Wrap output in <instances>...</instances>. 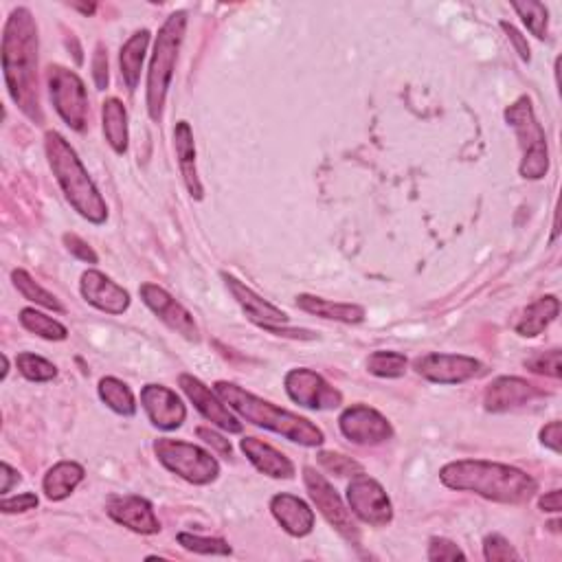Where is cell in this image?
<instances>
[{
	"label": "cell",
	"instance_id": "6da1fadb",
	"mask_svg": "<svg viewBox=\"0 0 562 562\" xmlns=\"http://www.w3.org/2000/svg\"><path fill=\"white\" fill-rule=\"evenodd\" d=\"M38 25L27 7L9 14L3 29V73L7 91L25 115L42 123V106L38 93Z\"/></svg>",
	"mask_w": 562,
	"mask_h": 562
},
{
	"label": "cell",
	"instance_id": "7a4b0ae2",
	"mask_svg": "<svg viewBox=\"0 0 562 562\" xmlns=\"http://www.w3.org/2000/svg\"><path fill=\"white\" fill-rule=\"evenodd\" d=\"M440 481L451 490L475 492L483 499L505 505L527 503L538 490L536 479L527 472L486 459H459L446 464L440 470Z\"/></svg>",
	"mask_w": 562,
	"mask_h": 562
},
{
	"label": "cell",
	"instance_id": "3957f363",
	"mask_svg": "<svg viewBox=\"0 0 562 562\" xmlns=\"http://www.w3.org/2000/svg\"><path fill=\"white\" fill-rule=\"evenodd\" d=\"M213 389H216V393L224 400V404H229V409L238 413L242 420L251 422L255 426H262V429L273 431L281 437H286L288 442H295V444L308 446V448L321 446L325 442V435L317 424L301 418V415H297V413L275 407L273 402L257 398L251 391L233 385V382L220 380V382H216V387Z\"/></svg>",
	"mask_w": 562,
	"mask_h": 562
},
{
	"label": "cell",
	"instance_id": "277c9868",
	"mask_svg": "<svg viewBox=\"0 0 562 562\" xmlns=\"http://www.w3.org/2000/svg\"><path fill=\"white\" fill-rule=\"evenodd\" d=\"M44 152H47L49 167L55 181L62 187L66 200L80 216L93 224H104L108 220V205L101 198L93 178L88 176L80 156L73 145L66 141L60 132L44 134Z\"/></svg>",
	"mask_w": 562,
	"mask_h": 562
},
{
	"label": "cell",
	"instance_id": "5b68a950",
	"mask_svg": "<svg viewBox=\"0 0 562 562\" xmlns=\"http://www.w3.org/2000/svg\"><path fill=\"white\" fill-rule=\"evenodd\" d=\"M185 31H187V11H174L172 16H167L159 36H156L150 71H148V93H145L150 119L154 123H161L163 119L165 99L172 88L178 51H181V44L185 40Z\"/></svg>",
	"mask_w": 562,
	"mask_h": 562
},
{
	"label": "cell",
	"instance_id": "8992f818",
	"mask_svg": "<svg viewBox=\"0 0 562 562\" xmlns=\"http://www.w3.org/2000/svg\"><path fill=\"white\" fill-rule=\"evenodd\" d=\"M505 121L519 137L523 150V161L519 172L527 181H541L549 172V148L547 137L541 123L534 115V106L530 97H519L510 108H505Z\"/></svg>",
	"mask_w": 562,
	"mask_h": 562
},
{
	"label": "cell",
	"instance_id": "52a82bcc",
	"mask_svg": "<svg viewBox=\"0 0 562 562\" xmlns=\"http://www.w3.org/2000/svg\"><path fill=\"white\" fill-rule=\"evenodd\" d=\"M154 455L159 462L181 479L194 483V486H209L220 475V464L205 448L189 444L185 440H172V437H159L154 442Z\"/></svg>",
	"mask_w": 562,
	"mask_h": 562
},
{
	"label": "cell",
	"instance_id": "ba28073f",
	"mask_svg": "<svg viewBox=\"0 0 562 562\" xmlns=\"http://www.w3.org/2000/svg\"><path fill=\"white\" fill-rule=\"evenodd\" d=\"M47 84L55 112L66 126L75 132H84L88 128L91 108H88V93L82 77L66 66L51 64L47 69Z\"/></svg>",
	"mask_w": 562,
	"mask_h": 562
},
{
	"label": "cell",
	"instance_id": "9c48e42d",
	"mask_svg": "<svg viewBox=\"0 0 562 562\" xmlns=\"http://www.w3.org/2000/svg\"><path fill=\"white\" fill-rule=\"evenodd\" d=\"M303 483H306L310 499L323 514V519L328 521L347 543H352V545L361 543V530H358L356 516L343 503L339 492L332 488V483L325 479L321 472H317L310 466L303 468Z\"/></svg>",
	"mask_w": 562,
	"mask_h": 562
},
{
	"label": "cell",
	"instance_id": "30bf717a",
	"mask_svg": "<svg viewBox=\"0 0 562 562\" xmlns=\"http://www.w3.org/2000/svg\"><path fill=\"white\" fill-rule=\"evenodd\" d=\"M347 508L358 521L374 527H385L393 521V505L385 488L365 472L354 475L347 486Z\"/></svg>",
	"mask_w": 562,
	"mask_h": 562
},
{
	"label": "cell",
	"instance_id": "8fae6325",
	"mask_svg": "<svg viewBox=\"0 0 562 562\" xmlns=\"http://www.w3.org/2000/svg\"><path fill=\"white\" fill-rule=\"evenodd\" d=\"M284 387L290 400L297 402L303 409L330 411L339 409L343 404V393L332 387L321 374L306 367L290 369L284 378Z\"/></svg>",
	"mask_w": 562,
	"mask_h": 562
},
{
	"label": "cell",
	"instance_id": "7c38bea8",
	"mask_svg": "<svg viewBox=\"0 0 562 562\" xmlns=\"http://www.w3.org/2000/svg\"><path fill=\"white\" fill-rule=\"evenodd\" d=\"M413 369L435 385H462L483 372L477 358L464 354H424L413 361Z\"/></svg>",
	"mask_w": 562,
	"mask_h": 562
},
{
	"label": "cell",
	"instance_id": "4fadbf2b",
	"mask_svg": "<svg viewBox=\"0 0 562 562\" xmlns=\"http://www.w3.org/2000/svg\"><path fill=\"white\" fill-rule=\"evenodd\" d=\"M339 429L352 444L361 446H376L393 437L389 420L380 411L367 407V404L347 407L339 418Z\"/></svg>",
	"mask_w": 562,
	"mask_h": 562
},
{
	"label": "cell",
	"instance_id": "5bb4252c",
	"mask_svg": "<svg viewBox=\"0 0 562 562\" xmlns=\"http://www.w3.org/2000/svg\"><path fill=\"white\" fill-rule=\"evenodd\" d=\"M178 385L185 391V396L189 398V402L200 411L202 418H207L211 424H216L218 429L227 431V433H242V422L235 418L231 413V409L224 404V400L218 396L216 389H209L205 382L200 378L191 376V374H181L178 376Z\"/></svg>",
	"mask_w": 562,
	"mask_h": 562
},
{
	"label": "cell",
	"instance_id": "9a60e30c",
	"mask_svg": "<svg viewBox=\"0 0 562 562\" xmlns=\"http://www.w3.org/2000/svg\"><path fill=\"white\" fill-rule=\"evenodd\" d=\"M139 295L145 306H148L156 317L167 325V328H172L187 341H194V343L200 341L198 325L194 317H191V312L183 306V303H178L165 288L156 284H141Z\"/></svg>",
	"mask_w": 562,
	"mask_h": 562
},
{
	"label": "cell",
	"instance_id": "2e32d148",
	"mask_svg": "<svg viewBox=\"0 0 562 562\" xmlns=\"http://www.w3.org/2000/svg\"><path fill=\"white\" fill-rule=\"evenodd\" d=\"M543 396L545 391L532 385V382L516 376H501L492 380L486 387V393H483V407L490 413H505L525 407V404H532L534 400Z\"/></svg>",
	"mask_w": 562,
	"mask_h": 562
},
{
	"label": "cell",
	"instance_id": "e0dca14e",
	"mask_svg": "<svg viewBox=\"0 0 562 562\" xmlns=\"http://www.w3.org/2000/svg\"><path fill=\"white\" fill-rule=\"evenodd\" d=\"M106 512L112 521L137 534L152 536L161 532V523L156 519L152 503L148 499L137 497V494H117V497H110Z\"/></svg>",
	"mask_w": 562,
	"mask_h": 562
},
{
	"label": "cell",
	"instance_id": "ac0fdd59",
	"mask_svg": "<svg viewBox=\"0 0 562 562\" xmlns=\"http://www.w3.org/2000/svg\"><path fill=\"white\" fill-rule=\"evenodd\" d=\"M141 404L150 422L161 431L181 429L187 418L183 400L176 396V391L163 385H145L141 389Z\"/></svg>",
	"mask_w": 562,
	"mask_h": 562
},
{
	"label": "cell",
	"instance_id": "d6986e66",
	"mask_svg": "<svg viewBox=\"0 0 562 562\" xmlns=\"http://www.w3.org/2000/svg\"><path fill=\"white\" fill-rule=\"evenodd\" d=\"M82 297L106 314H123L130 308V292L99 271H86L80 281Z\"/></svg>",
	"mask_w": 562,
	"mask_h": 562
},
{
	"label": "cell",
	"instance_id": "ffe728a7",
	"mask_svg": "<svg viewBox=\"0 0 562 562\" xmlns=\"http://www.w3.org/2000/svg\"><path fill=\"white\" fill-rule=\"evenodd\" d=\"M222 279H224V286H227L233 295V299L238 301V306L244 310L249 321L257 325V328H266V325H286L290 321L284 310H279L271 301L262 299L253 288L242 284L238 277L222 273Z\"/></svg>",
	"mask_w": 562,
	"mask_h": 562
},
{
	"label": "cell",
	"instance_id": "44dd1931",
	"mask_svg": "<svg viewBox=\"0 0 562 562\" xmlns=\"http://www.w3.org/2000/svg\"><path fill=\"white\" fill-rule=\"evenodd\" d=\"M271 512L275 521L284 527V532L295 538H303L314 530V512L310 505L295 497V494L281 492L271 499Z\"/></svg>",
	"mask_w": 562,
	"mask_h": 562
},
{
	"label": "cell",
	"instance_id": "7402d4cb",
	"mask_svg": "<svg viewBox=\"0 0 562 562\" xmlns=\"http://www.w3.org/2000/svg\"><path fill=\"white\" fill-rule=\"evenodd\" d=\"M240 448H242V453L249 457V462L257 470L264 472V475L273 477V479L295 477V464H292L284 453H279L275 446L257 440V437H242Z\"/></svg>",
	"mask_w": 562,
	"mask_h": 562
},
{
	"label": "cell",
	"instance_id": "603a6c76",
	"mask_svg": "<svg viewBox=\"0 0 562 562\" xmlns=\"http://www.w3.org/2000/svg\"><path fill=\"white\" fill-rule=\"evenodd\" d=\"M174 148H176V156H178V167H181L183 181L185 187L191 194V198L202 200V183L198 178V170H196V143H194V132H191V126L187 121H178L174 128Z\"/></svg>",
	"mask_w": 562,
	"mask_h": 562
},
{
	"label": "cell",
	"instance_id": "cb8c5ba5",
	"mask_svg": "<svg viewBox=\"0 0 562 562\" xmlns=\"http://www.w3.org/2000/svg\"><path fill=\"white\" fill-rule=\"evenodd\" d=\"M297 308L308 314H314V317H319V319L347 323V325L363 323L365 314H367L365 308L358 306V303H336V301L314 297V295H299Z\"/></svg>",
	"mask_w": 562,
	"mask_h": 562
},
{
	"label": "cell",
	"instance_id": "d4e9b609",
	"mask_svg": "<svg viewBox=\"0 0 562 562\" xmlns=\"http://www.w3.org/2000/svg\"><path fill=\"white\" fill-rule=\"evenodd\" d=\"M150 38H152V33L148 29H141L137 33H132V36L126 40V44L121 47L119 66H121V77H123V82H126L128 91H137L145 53H148V47H150Z\"/></svg>",
	"mask_w": 562,
	"mask_h": 562
},
{
	"label": "cell",
	"instance_id": "484cf974",
	"mask_svg": "<svg viewBox=\"0 0 562 562\" xmlns=\"http://www.w3.org/2000/svg\"><path fill=\"white\" fill-rule=\"evenodd\" d=\"M86 477V470L77 462H60L49 468L47 475L42 479L44 497L49 501H64L69 499Z\"/></svg>",
	"mask_w": 562,
	"mask_h": 562
},
{
	"label": "cell",
	"instance_id": "4316f807",
	"mask_svg": "<svg viewBox=\"0 0 562 562\" xmlns=\"http://www.w3.org/2000/svg\"><path fill=\"white\" fill-rule=\"evenodd\" d=\"M560 314V301L554 295H547L536 299L534 303H530L521 314L519 323H516V334L527 336H538L541 332H545L549 325L556 321V317Z\"/></svg>",
	"mask_w": 562,
	"mask_h": 562
},
{
	"label": "cell",
	"instance_id": "83f0119b",
	"mask_svg": "<svg viewBox=\"0 0 562 562\" xmlns=\"http://www.w3.org/2000/svg\"><path fill=\"white\" fill-rule=\"evenodd\" d=\"M101 121H104V137L115 154L128 152V110L117 97H110L101 106Z\"/></svg>",
	"mask_w": 562,
	"mask_h": 562
},
{
	"label": "cell",
	"instance_id": "f1b7e54d",
	"mask_svg": "<svg viewBox=\"0 0 562 562\" xmlns=\"http://www.w3.org/2000/svg\"><path fill=\"white\" fill-rule=\"evenodd\" d=\"M99 398L104 400L108 409L123 415V418L137 415V400H134L132 389L115 376H106L99 380Z\"/></svg>",
	"mask_w": 562,
	"mask_h": 562
},
{
	"label": "cell",
	"instance_id": "f546056e",
	"mask_svg": "<svg viewBox=\"0 0 562 562\" xmlns=\"http://www.w3.org/2000/svg\"><path fill=\"white\" fill-rule=\"evenodd\" d=\"M18 321L27 332L40 336V339H44V341H66V339H69V330H66L60 321L47 317V314L36 310V308H22Z\"/></svg>",
	"mask_w": 562,
	"mask_h": 562
},
{
	"label": "cell",
	"instance_id": "4dcf8cb0",
	"mask_svg": "<svg viewBox=\"0 0 562 562\" xmlns=\"http://www.w3.org/2000/svg\"><path fill=\"white\" fill-rule=\"evenodd\" d=\"M11 281H14V288L20 292L22 297H25L27 301L31 303H36V306H42V308H47V310H53V312H66V308L60 303V299L53 295V292L49 290H44L36 279H33L27 271H22V268H16V271H11Z\"/></svg>",
	"mask_w": 562,
	"mask_h": 562
},
{
	"label": "cell",
	"instance_id": "1f68e13d",
	"mask_svg": "<svg viewBox=\"0 0 562 562\" xmlns=\"http://www.w3.org/2000/svg\"><path fill=\"white\" fill-rule=\"evenodd\" d=\"M407 356L400 352H387L378 350L367 358V369L369 374H374L378 378H402L407 374Z\"/></svg>",
	"mask_w": 562,
	"mask_h": 562
},
{
	"label": "cell",
	"instance_id": "d6a6232c",
	"mask_svg": "<svg viewBox=\"0 0 562 562\" xmlns=\"http://www.w3.org/2000/svg\"><path fill=\"white\" fill-rule=\"evenodd\" d=\"M512 9L521 16L523 25L527 31L536 36L538 40L547 38V27H549V11L543 3L536 0H525V3H512Z\"/></svg>",
	"mask_w": 562,
	"mask_h": 562
},
{
	"label": "cell",
	"instance_id": "836d02e7",
	"mask_svg": "<svg viewBox=\"0 0 562 562\" xmlns=\"http://www.w3.org/2000/svg\"><path fill=\"white\" fill-rule=\"evenodd\" d=\"M178 545L187 552H194L200 556H231L233 549L227 541H222V538H205V536H198V534H189V532H181L176 536Z\"/></svg>",
	"mask_w": 562,
	"mask_h": 562
},
{
	"label": "cell",
	"instance_id": "e575fe53",
	"mask_svg": "<svg viewBox=\"0 0 562 562\" xmlns=\"http://www.w3.org/2000/svg\"><path fill=\"white\" fill-rule=\"evenodd\" d=\"M16 367L18 372L31 382H51L58 376V367H55L47 358H42L38 354L22 352L16 356Z\"/></svg>",
	"mask_w": 562,
	"mask_h": 562
},
{
	"label": "cell",
	"instance_id": "d590c367",
	"mask_svg": "<svg viewBox=\"0 0 562 562\" xmlns=\"http://www.w3.org/2000/svg\"><path fill=\"white\" fill-rule=\"evenodd\" d=\"M319 459V464L328 470V472H334L336 477H354L358 475V472H363V466L356 462V459L352 457H347V455H341V453H328V451H323L317 455Z\"/></svg>",
	"mask_w": 562,
	"mask_h": 562
},
{
	"label": "cell",
	"instance_id": "8d00e7d4",
	"mask_svg": "<svg viewBox=\"0 0 562 562\" xmlns=\"http://www.w3.org/2000/svg\"><path fill=\"white\" fill-rule=\"evenodd\" d=\"M483 558L488 562H505V560H519L521 556L516 554V549L508 538L501 534H490L483 538Z\"/></svg>",
	"mask_w": 562,
	"mask_h": 562
},
{
	"label": "cell",
	"instance_id": "74e56055",
	"mask_svg": "<svg viewBox=\"0 0 562 562\" xmlns=\"http://www.w3.org/2000/svg\"><path fill=\"white\" fill-rule=\"evenodd\" d=\"M525 367L530 369L534 374L541 376H549V378H560L562 369H560V350H549V352H541L532 356L530 361H525Z\"/></svg>",
	"mask_w": 562,
	"mask_h": 562
},
{
	"label": "cell",
	"instance_id": "f35d334b",
	"mask_svg": "<svg viewBox=\"0 0 562 562\" xmlns=\"http://www.w3.org/2000/svg\"><path fill=\"white\" fill-rule=\"evenodd\" d=\"M429 560H466V554L459 549L457 543L448 541V538H440L435 536L429 541V554H426Z\"/></svg>",
	"mask_w": 562,
	"mask_h": 562
},
{
	"label": "cell",
	"instance_id": "ab89813d",
	"mask_svg": "<svg viewBox=\"0 0 562 562\" xmlns=\"http://www.w3.org/2000/svg\"><path fill=\"white\" fill-rule=\"evenodd\" d=\"M64 246H66V251H69L73 257H77L80 262H86V264H97L99 262V257L97 253L93 251V246L84 242L80 235H75V233H64Z\"/></svg>",
	"mask_w": 562,
	"mask_h": 562
},
{
	"label": "cell",
	"instance_id": "60d3db41",
	"mask_svg": "<svg viewBox=\"0 0 562 562\" xmlns=\"http://www.w3.org/2000/svg\"><path fill=\"white\" fill-rule=\"evenodd\" d=\"M40 499L33 492H22L18 497H5L0 501V512L3 514H18V512H29L38 508Z\"/></svg>",
	"mask_w": 562,
	"mask_h": 562
},
{
	"label": "cell",
	"instance_id": "b9f144b4",
	"mask_svg": "<svg viewBox=\"0 0 562 562\" xmlns=\"http://www.w3.org/2000/svg\"><path fill=\"white\" fill-rule=\"evenodd\" d=\"M93 80L99 91H106L108 80H110L108 77V51L101 42L97 44L95 55H93Z\"/></svg>",
	"mask_w": 562,
	"mask_h": 562
},
{
	"label": "cell",
	"instance_id": "7bdbcfd3",
	"mask_svg": "<svg viewBox=\"0 0 562 562\" xmlns=\"http://www.w3.org/2000/svg\"><path fill=\"white\" fill-rule=\"evenodd\" d=\"M196 433H198V437H200L202 442L209 444L213 448V451H218L222 457H231L233 446H231V442L227 440V437H222L220 433L211 431L209 426H198Z\"/></svg>",
	"mask_w": 562,
	"mask_h": 562
},
{
	"label": "cell",
	"instance_id": "ee69618b",
	"mask_svg": "<svg viewBox=\"0 0 562 562\" xmlns=\"http://www.w3.org/2000/svg\"><path fill=\"white\" fill-rule=\"evenodd\" d=\"M501 29L508 33V40L514 44L516 47V51H519V55H521V60L523 62H530L532 60V51H530V44H527V40L521 36V31L516 29L514 25H510V22H501Z\"/></svg>",
	"mask_w": 562,
	"mask_h": 562
},
{
	"label": "cell",
	"instance_id": "f6af8a7d",
	"mask_svg": "<svg viewBox=\"0 0 562 562\" xmlns=\"http://www.w3.org/2000/svg\"><path fill=\"white\" fill-rule=\"evenodd\" d=\"M560 440H562V424L560 420H554L543 426L541 431V444L547 446L549 451H554L556 455H560Z\"/></svg>",
	"mask_w": 562,
	"mask_h": 562
},
{
	"label": "cell",
	"instance_id": "bcb514c9",
	"mask_svg": "<svg viewBox=\"0 0 562 562\" xmlns=\"http://www.w3.org/2000/svg\"><path fill=\"white\" fill-rule=\"evenodd\" d=\"M264 332H271L275 336H286V339H297V341H314L317 334L310 330H292V328H284V325H266L262 328Z\"/></svg>",
	"mask_w": 562,
	"mask_h": 562
},
{
	"label": "cell",
	"instance_id": "7dc6e473",
	"mask_svg": "<svg viewBox=\"0 0 562 562\" xmlns=\"http://www.w3.org/2000/svg\"><path fill=\"white\" fill-rule=\"evenodd\" d=\"M3 483H0V494H3V497H7V494L11 492V488L16 486V483H20V475H18V470H14L11 468L7 462H3Z\"/></svg>",
	"mask_w": 562,
	"mask_h": 562
},
{
	"label": "cell",
	"instance_id": "c3c4849f",
	"mask_svg": "<svg viewBox=\"0 0 562 562\" xmlns=\"http://www.w3.org/2000/svg\"><path fill=\"white\" fill-rule=\"evenodd\" d=\"M560 503H562V494L560 490H552V492H545V497H541L538 505H541L543 512H560Z\"/></svg>",
	"mask_w": 562,
	"mask_h": 562
},
{
	"label": "cell",
	"instance_id": "681fc988",
	"mask_svg": "<svg viewBox=\"0 0 562 562\" xmlns=\"http://www.w3.org/2000/svg\"><path fill=\"white\" fill-rule=\"evenodd\" d=\"M71 7H73V9H77V11H82V14H84V16H93V14H95V9H97V5H95V3H91V5L71 3Z\"/></svg>",
	"mask_w": 562,
	"mask_h": 562
},
{
	"label": "cell",
	"instance_id": "f907efd6",
	"mask_svg": "<svg viewBox=\"0 0 562 562\" xmlns=\"http://www.w3.org/2000/svg\"><path fill=\"white\" fill-rule=\"evenodd\" d=\"M3 363H5V369H3V380L9 376V358L3 354Z\"/></svg>",
	"mask_w": 562,
	"mask_h": 562
}]
</instances>
